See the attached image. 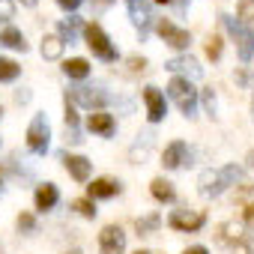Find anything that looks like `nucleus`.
<instances>
[{"label": "nucleus", "instance_id": "cd10ccee", "mask_svg": "<svg viewBox=\"0 0 254 254\" xmlns=\"http://www.w3.org/2000/svg\"><path fill=\"white\" fill-rule=\"evenodd\" d=\"M239 24H254V0H239Z\"/></svg>", "mask_w": 254, "mask_h": 254}, {"label": "nucleus", "instance_id": "412c9836", "mask_svg": "<svg viewBox=\"0 0 254 254\" xmlns=\"http://www.w3.org/2000/svg\"><path fill=\"white\" fill-rule=\"evenodd\" d=\"M63 72H66L69 78H75V81H84V78L90 75V63H87L84 57H72V60L63 63Z\"/></svg>", "mask_w": 254, "mask_h": 254}, {"label": "nucleus", "instance_id": "7c9ffc66", "mask_svg": "<svg viewBox=\"0 0 254 254\" xmlns=\"http://www.w3.org/2000/svg\"><path fill=\"white\" fill-rule=\"evenodd\" d=\"M15 18V3L12 0H0V24H9Z\"/></svg>", "mask_w": 254, "mask_h": 254}, {"label": "nucleus", "instance_id": "de8ad7c7", "mask_svg": "<svg viewBox=\"0 0 254 254\" xmlns=\"http://www.w3.org/2000/svg\"><path fill=\"white\" fill-rule=\"evenodd\" d=\"M251 117H254V102H251Z\"/></svg>", "mask_w": 254, "mask_h": 254}, {"label": "nucleus", "instance_id": "b1692460", "mask_svg": "<svg viewBox=\"0 0 254 254\" xmlns=\"http://www.w3.org/2000/svg\"><path fill=\"white\" fill-rule=\"evenodd\" d=\"M18 72H21V66H18L15 60H9V57H0V81H3V84L15 81V78H18Z\"/></svg>", "mask_w": 254, "mask_h": 254}, {"label": "nucleus", "instance_id": "20e7f679", "mask_svg": "<svg viewBox=\"0 0 254 254\" xmlns=\"http://www.w3.org/2000/svg\"><path fill=\"white\" fill-rule=\"evenodd\" d=\"M66 99L72 102V105H81V108H105V105H111V93L108 90H102V87H72V90H66Z\"/></svg>", "mask_w": 254, "mask_h": 254}, {"label": "nucleus", "instance_id": "f8f14e48", "mask_svg": "<svg viewBox=\"0 0 254 254\" xmlns=\"http://www.w3.org/2000/svg\"><path fill=\"white\" fill-rule=\"evenodd\" d=\"M123 191V186L117 183V180H108V177H102V180H93L90 186H87V194H90V200H111V197H117Z\"/></svg>", "mask_w": 254, "mask_h": 254}, {"label": "nucleus", "instance_id": "7ed1b4c3", "mask_svg": "<svg viewBox=\"0 0 254 254\" xmlns=\"http://www.w3.org/2000/svg\"><path fill=\"white\" fill-rule=\"evenodd\" d=\"M84 42H87V48H90L99 60H105V63H114V60H117V48L111 45L108 33H105L96 21L84 24Z\"/></svg>", "mask_w": 254, "mask_h": 254}, {"label": "nucleus", "instance_id": "49530a36", "mask_svg": "<svg viewBox=\"0 0 254 254\" xmlns=\"http://www.w3.org/2000/svg\"><path fill=\"white\" fill-rule=\"evenodd\" d=\"M135 254H150V251H135Z\"/></svg>", "mask_w": 254, "mask_h": 254}, {"label": "nucleus", "instance_id": "a18cd8bd", "mask_svg": "<svg viewBox=\"0 0 254 254\" xmlns=\"http://www.w3.org/2000/svg\"><path fill=\"white\" fill-rule=\"evenodd\" d=\"M0 191H3V177H0Z\"/></svg>", "mask_w": 254, "mask_h": 254}, {"label": "nucleus", "instance_id": "ddd939ff", "mask_svg": "<svg viewBox=\"0 0 254 254\" xmlns=\"http://www.w3.org/2000/svg\"><path fill=\"white\" fill-rule=\"evenodd\" d=\"M60 159H63V165H66V171H69L72 180H78V183H87L90 180V174H93L90 159H84V156H66V153Z\"/></svg>", "mask_w": 254, "mask_h": 254}, {"label": "nucleus", "instance_id": "79ce46f5", "mask_svg": "<svg viewBox=\"0 0 254 254\" xmlns=\"http://www.w3.org/2000/svg\"><path fill=\"white\" fill-rule=\"evenodd\" d=\"M21 3H24V6H36V0H21Z\"/></svg>", "mask_w": 254, "mask_h": 254}, {"label": "nucleus", "instance_id": "a211bd4d", "mask_svg": "<svg viewBox=\"0 0 254 254\" xmlns=\"http://www.w3.org/2000/svg\"><path fill=\"white\" fill-rule=\"evenodd\" d=\"M81 30H84V24H81V18H78V15H72V18H63V21L57 24V36L63 39V45H66V42L72 45V42L78 39V33H81Z\"/></svg>", "mask_w": 254, "mask_h": 254}, {"label": "nucleus", "instance_id": "f257e3e1", "mask_svg": "<svg viewBox=\"0 0 254 254\" xmlns=\"http://www.w3.org/2000/svg\"><path fill=\"white\" fill-rule=\"evenodd\" d=\"M242 180V168L236 165H224L221 171H203L200 180H197V189L203 197H218L227 186H236Z\"/></svg>", "mask_w": 254, "mask_h": 254}, {"label": "nucleus", "instance_id": "dca6fc26", "mask_svg": "<svg viewBox=\"0 0 254 254\" xmlns=\"http://www.w3.org/2000/svg\"><path fill=\"white\" fill-rule=\"evenodd\" d=\"M36 209L39 212H48V209H54L57 206V200H60V191H57V186L54 183H42L39 189H36Z\"/></svg>", "mask_w": 254, "mask_h": 254}, {"label": "nucleus", "instance_id": "4be33fe9", "mask_svg": "<svg viewBox=\"0 0 254 254\" xmlns=\"http://www.w3.org/2000/svg\"><path fill=\"white\" fill-rule=\"evenodd\" d=\"M39 51H42L45 60H57V57L63 54V39H60L57 33H51V36L42 39V48H39Z\"/></svg>", "mask_w": 254, "mask_h": 254}, {"label": "nucleus", "instance_id": "58836bf2", "mask_svg": "<svg viewBox=\"0 0 254 254\" xmlns=\"http://www.w3.org/2000/svg\"><path fill=\"white\" fill-rule=\"evenodd\" d=\"M236 84H242V87H245V84H248V75H245V72H242V69H239V72H236Z\"/></svg>", "mask_w": 254, "mask_h": 254}, {"label": "nucleus", "instance_id": "09e8293b", "mask_svg": "<svg viewBox=\"0 0 254 254\" xmlns=\"http://www.w3.org/2000/svg\"><path fill=\"white\" fill-rule=\"evenodd\" d=\"M0 117H3V108H0Z\"/></svg>", "mask_w": 254, "mask_h": 254}, {"label": "nucleus", "instance_id": "393cba45", "mask_svg": "<svg viewBox=\"0 0 254 254\" xmlns=\"http://www.w3.org/2000/svg\"><path fill=\"white\" fill-rule=\"evenodd\" d=\"M72 209L78 215H84V218H96V200H90V197H75L72 200Z\"/></svg>", "mask_w": 254, "mask_h": 254}, {"label": "nucleus", "instance_id": "4c0bfd02", "mask_svg": "<svg viewBox=\"0 0 254 254\" xmlns=\"http://www.w3.org/2000/svg\"><path fill=\"white\" fill-rule=\"evenodd\" d=\"M15 102H21V105L30 102V93H27V90H18V93H15Z\"/></svg>", "mask_w": 254, "mask_h": 254}, {"label": "nucleus", "instance_id": "37998d69", "mask_svg": "<svg viewBox=\"0 0 254 254\" xmlns=\"http://www.w3.org/2000/svg\"><path fill=\"white\" fill-rule=\"evenodd\" d=\"M66 254H81V251H78V248H72V251H66Z\"/></svg>", "mask_w": 254, "mask_h": 254}, {"label": "nucleus", "instance_id": "f3484780", "mask_svg": "<svg viewBox=\"0 0 254 254\" xmlns=\"http://www.w3.org/2000/svg\"><path fill=\"white\" fill-rule=\"evenodd\" d=\"M165 69H168V72H186L189 78H197V75L203 72V69L197 66V60H194V57H189V54H180V57H171V60L165 63Z\"/></svg>", "mask_w": 254, "mask_h": 254}, {"label": "nucleus", "instance_id": "5701e85b", "mask_svg": "<svg viewBox=\"0 0 254 254\" xmlns=\"http://www.w3.org/2000/svg\"><path fill=\"white\" fill-rule=\"evenodd\" d=\"M159 224H162V215H159V212H150V215H144V218L135 221V230H138L141 236H147V233H156Z\"/></svg>", "mask_w": 254, "mask_h": 254}, {"label": "nucleus", "instance_id": "c85d7f7f", "mask_svg": "<svg viewBox=\"0 0 254 254\" xmlns=\"http://www.w3.org/2000/svg\"><path fill=\"white\" fill-rule=\"evenodd\" d=\"M233 254H254V236L251 233H242L233 242Z\"/></svg>", "mask_w": 254, "mask_h": 254}, {"label": "nucleus", "instance_id": "a878e982", "mask_svg": "<svg viewBox=\"0 0 254 254\" xmlns=\"http://www.w3.org/2000/svg\"><path fill=\"white\" fill-rule=\"evenodd\" d=\"M239 236H242V227H239L236 221H224V224L218 227V239H221V242H236Z\"/></svg>", "mask_w": 254, "mask_h": 254}, {"label": "nucleus", "instance_id": "bb28decb", "mask_svg": "<svg viewBox=\"0 0 254 254\" xmlns=\"http://www.w3.org/2000/svg\"><path fill=\"white\" fill-rule=\"evenodd\" d=\"M221 51H224V39H221L218 33H212V36L206 39V57H209V60H218Z\"/></svg>", "mask_w": 254, "mask_h": 254}, {"label": "nucleus", "instance_id": "9d476101", "mask_svg": "<svg viewBox=\"0 0 254 254\" xmlns=\"http://www.w3.org/2000/svg\"><path fill=\"white\" fill-rule=\"evenodd\" d=\"M126 6H129V18H132V24L141 30V39H144L147 30H150V24H153L150 3H147V0H126Z\"/></svg>", "mask_w": 254, "mask_h": 254}, {"label": "nucleus", "instance_id": "c03bdc74", "mask_svg": "<svg viewBox=\"0 0 254 254\" xmlns=\"http://www.w3.org/2000/svg\"><path fill=\"white\" fill-rule=\"evenodd\" d=\"M156 3H171V0H156Z\"/></svg>", "mask_w": 254, "mask_h": 254}, {"label": "nucleus", "instance_id": "f704fd0d", "mask_svg": "<svg viewBox=\"0 0 254 254\" xmlns=\"http://www.w3.org/2000/svg\"><path fill=\"white\" fill-rule=\"evenodd\" d=\"M57 3H60V6H63L66 12H75V9L81 6V0H57Z\"/></svg>", "mask_w": 254, "mask_h": 254}, {"label": "nucleus", "instance_id": "f03ea898", "mask_svg": "<svg viewBox=\"0 0 254 254\" xmlns=\"http://www.w3.org/2000/svg\"><path fill=\"white\" fill-rule=\"evenodd\" d=\"M168 96H171V102H174L186 117H194V111H197V90H194V84H191L189 78L174 75L171 84H168Z\"/></svg>", "mask_w": 254, "mask_h": 254}, {"label": "nucleus", "instance_id": "9b49d317", "mask_svg": "<svg viewBox=\"0 0 254 254\" xmlns=\"http://www.w3.org/2000/svg\"><path fill=\"white\" fill-rule=\"evenodd\" d=\"M144 102H147V117H150V123H162L165 114H168L165 93H162L159 87H147V90H144Z\"/></svg>", "mask_w": 254, "mask_h": 254}, {"label": "nucleus", "instance_id": "e433bc0d", "mask_svg": "<svg viewBox=\"0 0 254 254\" xmlns=\"http://www.w3.org/2000/svg\"><path fill=\"white\" fill-rule=\"evenodd\" d=\"M90 3H93V9H108L114 0H90Z\"/></svg>", "mask_w": 254, "mask_h": 254}, {"label": "nucleus", "instance_id": "a19ab883", "mask_svg": "<svg viewBox=\"0 0 254 254\" xmlns=\"http://www.w3.org/2000/svg\"><path fill=\"white\" fill-rule=\"evenodd\" d=\"M248 168H251V171H254V150H251V153H248Z\"/></svg>", "mask_w": 254, "mask_h": 254}, {"label": "nucleus", "instance_id": "0eeeda50", "mask_svg": "<svg viewBox=\"0 0 254 254\" xmlns=\"http://www.w3.org/2000/svg\"><path fill=\"white\" fill-rule=\"evenodd\" d=\"M168 224L180 233H197L206 224V212H191V209H174L168 215Z\"/></svg>", "mask_w": 254, "mask_h": 254}, {"label": "nucleus", "instance_id": "ea45409f", "mask_svg": "<svg viewBox=\"0 0 254 254\" xmlns=\"http://www.w3.org/2000/svg\"><path fill=\"white\" fill-rule=\"evenodd\" d=\"M171 3H177V9H186V6H189V0H171Z\"/></svg>", "mask_w": 254, "mask_h": 254}, {"label": "nucleus", "instance_id": "72a5a7b5", "mask_svg": "<svg viewBox=\"0 0 254 254\" xmlns=\"http://www.w3.org/2000/svg\"><path fill=\"white\" fill-rule=\"evenodd\" d=\"M242 221H245L248 227H254V203H248V206L242 209Z\"/></svg>", "mask_w": 254, "mask_h": 254}, {"label": "nucleus", "instance_id": "6ab92c4d", "mask_svg": "<svg viewBox=\"0 0 254 254\" xmlns=\"http://www.w3.org/2000/svg\"><path fill=\"white\" fill-rule=\"evenodd\" d=\"M0 45L3 48H12V51H27V39L18 27H3L0 30Z\"/></svg>", "mask_w": 254, "mask_h": 254}, {"label": "nucleus", "instance_id": "6e6552de", "mask_svg": "<svg viewBox=\"0 0 254 254\" xmlns=\"http://www.w3.org/2000/svg\"><path fill=\"white\" fill-rule=\"evenodd\" d=\"M156 33H159L171 48H180V51H183V48H189V45H191V33H189V30H183V27H177L174 21H165V18H162V21H156Z\"/></svg>", "mask_w": 254, "mask_h": 254}, {"label": "nucleus", "instance_id": "423d86ee", "mask_svg": "<svg viewBox=\"0 0 254 254\" xmlns=\"http://www.w3.org/2000/svg\"><path fill=\"white\" fill-rule=\"evenodd\" d=\"M221 21L227 24L230 36L236 39V54H239V60H242V63H248V60L254 57V33H251L245 24H239L236 18H230V15H224Z\"/></svg>", "mask_w": 254, "mask_h": 254}, {"label": "nucleus", "instance_id": "2eb2a0df", "mask_svg": "<svg viewBox=\"0 0 254 254\" xmlns=\"http://www.w3.org/2000/svg\"><path fill=\"white\" fill-rule=\"evenodd\" d=\"M186 156H189L186 141H174V144L165 147V153H162V165H165L168 171H174V168H180V165L186 162Z\"/></svg>", "mask_w": 254, "mask_h": 254}, {"label": "nucleus", "instance_id": "39448f33", "mask_svg": "<svg viewBox=\"0 0 254 254\" xmlns=\"http://www.w3.org/2000/svg\"><path fill=\"white\" fill-rule=\"evenodd\" d=\"M48 144H51V126H48L45 114H36L27 126V150L36 153V156H45Z\"/></svg>", "mask_w": 254, "mask_h": 254}, {"label": "nucleus", "instance_id": "2f4dec72", "mask_svg": "<svg viewBox=\"0 0 254 254\" xmlns=\"http://www.w3.org/2000/svg\"><path fill=\"white\" fill-rule=\"evenodd\" d=\"M18 230H21V233H33V230H36V218H33L30 212H21V215H18Z\"/></svg>", "mask_w": 254, "mask_h": 254}, {"label": "nucleus", "instance_id": "4468645a", "mask_svg": "<svg viewBox=\"0 0 254 254\" xmlns=\"http://www.w3.org/2000/svg\"><path fill=\"white\" fill-rule=\"evenodd\" d=\"M87 129H90L93 135L111 138V135L117 132V123H114V117H111V114H105V111H93V114H90V120H87Z\"/></svg>", "mask_w": 254, "mask_h": 254}, {"label": "nucleus", "instance_id": "aec40b11", "mask_svg": "<svg viewBox=\"0 0 254 254\" xmlns=\"http://www.w3.org/2000/svg\"><path fill=\"white\" fill-rule=\"evenodd\" d=\"M150 191H153V197H156L159 203H174V197H177L174 183H168L165 177H156V180L150 183Z\"/></svg>", "mask_w": 254, "mask_h": 254}, {"label": "nucleus", "instance_id": "473e14b6", "mask_svg": "<svg viewBox=\"0 0 254 254\" xmlns=\"http://www.w3.org/2000/svg\"><path fill=\"white\" fill-rule=\"evenodd\" d=\"M126 63H129V72H144L147 69V60L144 57H129Z\"/></svg>", "mask_w": 254, "mask_h": 254}, {"label": "nucleus", "instance_id": "1a4fd4ad", "mask_svg": "<svg viewBox=\"0 0 254 254\" xmlns=\"http://www.w3.org/2000/svg\"><path fill=\"white\" fill-rule=\"evenodd\" d=\"M99 248L102 254H123L126 251V233L120 224H105L99 233Z\"/></svg>", "mask_w": 254, "mask_h": 254}, {"label": "nucleus", "instance_id": "c9c22d12", "mask_svg": "<svg viewBox=\"0 0 254 254\" xmlns=\"http://www.w3.org/2000/svg\"><path fill=\"white\" fill-rule=\"evenodd\" d=\"M183 254H209V251H206V245H191V248H186Z\"/></svg>", "mask_w": 254, "mask_h": 254}, {"label": "nucleus", "instance_id": "c756f323", "mask_svg": "<svg viewBox=\"0 0 254 254\" xmlns=\"http://www.w3.org/2000/svg\"><path fill=\"white\" fill-rule=\"evenodd\" d=\"M197 96H200V102H203V111H206L209 117H215V93H212V87L197 90Z\"/></svg>", "mask_w": 254, "mask_h": 254}]
</instances>
